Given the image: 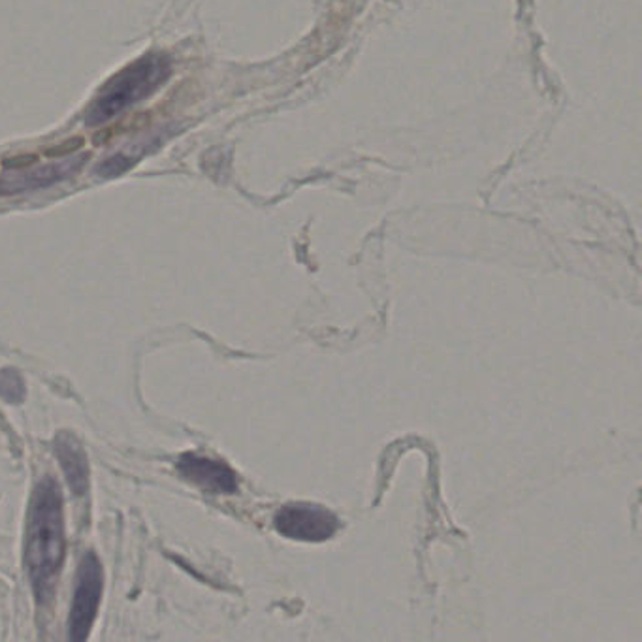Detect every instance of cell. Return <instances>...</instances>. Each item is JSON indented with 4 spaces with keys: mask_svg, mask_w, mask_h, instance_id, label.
I'll use <instances>...</instances> for the list:
<instances>
[{
    "mask_svg": "<svg viewBox=\"0 0 642 642\" xmlns=\"http://www.w3.org/2000/svg\"><path fill=\"white\" fill-rule=\"evenodd\" d=\"M65 564L63 494L53 477L34 486L26 522L25 567L40 605L52 601Z\"/></svg>",
    "mask_w": 642,
    "mask_h": 642,
    "instance_id": "obj_1",
    "label": "cell"
},
{
    "mask_svg": "<svg viewBox=\"0 0 642 642\" xmlns=\"http://www.w3.org/2000/svg\"><path fill=\"white\" fill-rule=\"evenodd\" d=\"M170 76L171 63L164 53H147L132 60L100 87L99 95L87 108V126L110 123L112 119L131 110L132 106L150 99Z\"/></svg>",
    "mask_w": 642,
    "mask_h": 642,
    "instance_id": "obj_2",
    "label": "cell"
},
{
    "mask_svg": "<svg viewBox=\"0 0 642 642\" xmlns=\"http://www.w3.org/2000/svg\"><path fill=\"white\" fill-rule=\"evenodd\" d=\"M102 588H104L102 565L95 552H87L79 564L78 577H76V590H74L70 620H68L70 641L84 642L91 635L92 623L97 620L100 599H102Z\"/></svg>",
    "mask_w": 642,
    "mask_h": 642,
    "instance_id": "obj_3",
    "label": "cell"
},
{
    "mask_svg": "<svg viewBox=\"0 0 642 642\" xmlns=\"http://www.w3.org/2000/svg\"><path fill=\"white\" fill-rule=\"evenodd\" d=\"M274 525L279 535L300 543H324L340 530V520L334 512L321 505H283L276 512Z\"/></svg>",
    "mask_w": 642,
    "mask_h": 642,
    "instance_id": "obj_4",
    "label": "cell"
},
{
    "mask_svg": "<svg viewBox=\"0 0 642 642\" xmlns=\"http://www.w3.org/2000/svg\"><path fill=\"white\" fill-rule=\"evenodd\" d=\"M177 472L208 494H234L237 475L223 460L210 458L197 453H185L177 458Z\"/></svg>",
    "mask_w": 642,
    "mask_h": 642,
    "instance_id": "obj_5",
    "label": "cell"
},
{
    "mask_svg": "<svg viewBox=\"0 0 642 642\" xmlns=\"http://www.w3.org/2000/svg\"><path fill=\"white\" fill-rule=\"evenodd\" d=\"M89 160V155H81L78 158H70L65 163L47 164L38 166L34 170L25 171L20 176L0 177V195L2 197H13V195H23L31 190L46 189L52 185L60 184L68 177H73L76 171L81 170V166Z\"/></svg>",
    "mask_w": 642,
    "mask_h": 642,
    "instance_id": "obj_6",
    "label": "cell"
},
{
    "mask_svg": "<svg viewBox=\"0 0 642 642\" xmlns=\"http://www.w3.org/2000/svg\"><path fill=\"white\" fill-rule=\"evenodd\" d=\"M53 446L74 496H86L89 491V462L84 446L70 432H60Z\"/></svg>",
    "mask_w": 642,
    "mask_h": 642,
    "instance_id": "obj_7",
    "label": "cell"
},
{
    "mask_svg": "<svg viewBox=\"0 0 642 642\" xmlns=\"http://www.w3.org/2000/svg\"><path fill=\"white\" fill-rule=\"evenodd\" d=\"M25 380L15 369H0V398L8 403L25 400Z\"/></svg>",
    "mask_w": 642,
    "mask_h": 642,
    "instance_id": "obj_8",
    "label": "cell"
},
{
    "mask_svg": "<svg viewBox=\"0 0 642 642\" xmlns=\"http://www.w3.org/2000/svg\"><path fill=\"white\" fill-rule=\"evenodd\" d=\"M134 164H136V158L129 157L125 153H115L97 166V174L102 177H118L131 170Z\"/></svg>",
    "mask_w": 642,
    "mask_h": 642,
    "instance_id": "obj_9",
    "label": "cell"
},
{
    "mask_svg": "<svg viewBox=\"0 0 642 642\" xmlns=\"http://www.w3.org/2000/svg\"><path fill=\"white\" fill-rule=\"evenodd\" d=\"M87 140L78 134V136H70V139L63 140L59 144L52 145V147H47L44 155L47 158H60V157H68V155H74V153L81 152L84 147H86Z\"/></svg>",
    "mask_w": 642,
    "mask_h": 642,
    "instance_id": "obj_10",
    "label": "cell"
},
{
    "mask_svg": "<svg viewBox=\"0 0 642 642\" xmlns=\"http://www.w3.org/2000/svg\"><path fill=\"white\" fill-rule=\"evenodd\" d=\"M34 164H38V155L21 153V155L4 158L2 168H7V170H29V168H33Z\"/></svg>",
    "mask_w": 642,
    "mask_h": 642,
    "instance_id": "obj_11",
    "label": "cell"
}]
</instances>
